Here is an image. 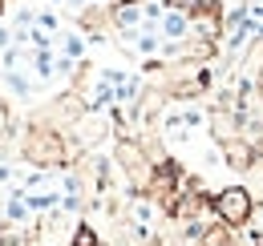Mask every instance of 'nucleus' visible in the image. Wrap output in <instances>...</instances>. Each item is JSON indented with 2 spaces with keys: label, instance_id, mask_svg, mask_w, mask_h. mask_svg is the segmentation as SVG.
<instances>
[{
  "label": "nucleus",
  "instance_id": "obj_1",
  "mask_svg": "<svg viewBox=\"0 0 263 246\" xmlns=\"http://www.w3.org/2000/svg\"><path fill=\"white\" fill-rule=\"evenodd\" d=\"M211 210H215V214H219V222H223V226H231V230H235V226H243L247 218L255 214L251 194H247L243 186H227L219 198H211Z\"/></svg>",
  "mask_w": 263,
  "mask_h": 246
},
{
  "label": "nucleus",
  "instance_id": "obj_2",
  "mask_svg": "<svg viewBox=\"0 0 263 246\" xmlns=\"http://www.w3.org/2000/svg\"><path fill=\"white\" fill-rule=\"evenodd\" d=\"M73 246H98V234H93V226H89V222L73 226Z\"/></svg>",
  "mask_w": 263,
  "mask_h": 246
},
{
  "label": "nucleus",
  "instance_id": "obj_3",
  "mask_svg": "<svg viewBox=\"0 0 263 246\" xmlns=\"http://www.w3.org/2000/svg\"><path fill=\"white\" fill-rule=\"evenodd\" d=\"M251 246H263V230H259V234H255V238H251Z\"/></svg>",
  "mask_w": 263,
  "mask_h": 246
},
{
  "label": "nucleus",
  "instance_id": "obj_4",
  "mask_svg": "<svg viewBox=\"0 0 263 246\" xmlns=\"http://www.w3.org/2000/svg\"><path fill=\"white\" fill-rule=\"evenodd\" d=\"M255 218H259V222H263V206H259V210H255Z\"/></svg>",
  "mask_w": 263,
  "mask_h": 246
}]
</instances>
